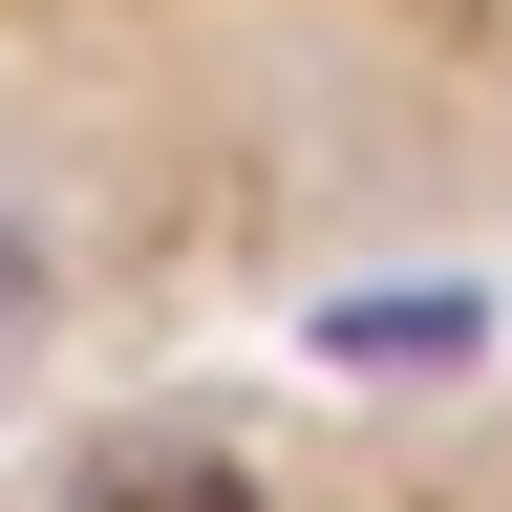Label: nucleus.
<instances>
[{"mask_svg": "<svg viewBox=\"0 0 512 512\" xmlns=\"http://www.w3.org/2000/svg\"><path fill=\"white\" fill-rule=\"evenodd\" d=\"M320 363H342V384H448V363H491V299H470V278H384V299H320Z\"/></svg>", "mask_w": 512, "mask_h": 512, "instance_id": "1", "label": "nucleus"}, {"mask_svg": "<svg viewBox=\"0 0 512 512\" xmlns=\"http://www.w3.org/2000/svg\"><path fill=\"white\" fill-rule=\"evenodd\" d=\"M64 512H278V491H256L235 448H128V470H86Z\"/></svg>", "mask_w": 512, "mask_h": 512, "instance_id": "2", "label": "nucleus"}, {"mask_svg": "<svg viewBox=\"0 0 512 512\" xmlns=\"http://www.w3.org/2000/svg\"><path fill=\"white\" fill-rule=\"evenodd\" d=\"M22 320H43V235L0 214V342H22Z\"/></svg>", "mask_w": 512, "mask_h": 512, "instance_id": "3", "label": "nucleus"}]
</instances>
